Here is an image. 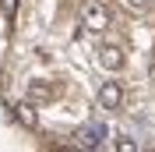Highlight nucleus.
I'll return each instance as SVG.
<instances>
[{
    "label": "nucleus",
    "mask_w": 155,
    "mask_h": 152,
    "mask_svg": "<svg viewBox=\"0 0 155 152\" xmlns=\"http://www.w3.org/2000/svg\"><path fill=\"white\" fill-rule=\"evenodd\" d=\"M81 25H85L88 32H106V25H109V11L102 7V4H85V11H81Z\"/></svg>",
    "instance_id": "nucleus-1"
},
{
    "label": "nucleus",
    "mask_w": 155,
    "mask_h": 152,
    "mask_svg": "<svg viewBox=\"0 0 155 152\" xmlns=\"http://www.w3.org/2000/svg\"><path fill=\"white\" fill-rule=\"evenodd\" d=\"M102 127H99V124H88V127H78V134H74V142L81 145V149H99V145H102Z\"/></svg>",
    "instance_id": "nucleus-2"
},
{
    "label": "nucleus",
    "mask_w": 155,
    "mask_h": 152,
    "mask_svg": "<svg viewBox=\"0 0 155 152\" xmlns=\"http://www.w3.org/2000/svg\"><path fill=\"white\" fill-rule=\"evenodd\" d=\"M99 64L106 67V71H120V67H124V50L113 46V43L99 46Z\"/></svg>",
    "instance_id": "nucleus-3"
},
{
    "label": "nucleus",
    "mask_w": 155,
    "mask_h": 152,
    "mask_svg": "<svg viewBox=\"0 0 155 152\" xmlns=\"http://www.w3.org/2000/svg\"><path fill=\"white\" fill-rule=\"evenodd\" d=\"M99 103H102V110H116V106L124 103V88L116 85V81H106V85L99 88Z\"/></svg>",
    "instance_id": "nucleus-4"
},
{
    "label": "nucleus",
    "mask_w": 155,
    "mask_h": 152,
    "mask_svg": "<svg viewBox=\"0 0 155 152\" xmlns=\"http://www.w3.org/2000/svg\"><path fill=\"white\" fill-rule=\"evenodd\" d=\"M28 103H49L53 99V88L46 85V81H28Z\"/></svg>",
    "instance_id": "nucleus-5"
},
{
    "label": "nucleus",
    "mask_w": 155,
    "mask_h": 152,
    "mask_svg": "<svg viewBox=\"0 0 155 152\" xmlns=\"http://www.w3.org/2000/svg\"><path fill=\"white\" fill-rule=\"evenodd\" d=\"M14 117H18L25 127H35V124H39V117H35V103H28V99L14 106Z\"/></svg>",
    "instance_id": "nucleus-6"
},
{
    "label": "nucleus",
    "mask_w": 155,
    "mask_h": 152,
    "mask_svg": "<svg viewBox=\"0 0 155 152\" xmlns=\"http://www.w3.org/2000/svg\"><path fill=\"white\" fill-rule=\"evenodd\" d=\"M116 149H120V152H134V149H137V142H130V138H120V142H116Z\"/></svg>",
    "instance_id": "nucleus-7"
},
{
    "label": "nucleus",
    "mask_w": 155,
    "mask_h": 152,
    "mask_svg": "<svg viewBox=\"0 0 155 152\" xmlns=\"http://www.w3.org/2000/svg\"><path fill=\"white\" fill-rule=\"evenodd\" d=\"M127 4H130L134 11H145V7H152V0H127Z\"/></svg>",
    "instance_id": "nucleus-8"
},
{
    "label": "nucleus",
    "mask_w": 155,
    "mask_h": 152,
    "mask_svg": "<svg viewBox=\"0 0 155 152\" xmlns=\"http://www.w3.org/2000/svg\"><path fill=\"white\" fill-rule=\"evenodd\" d=\"M4 4V14H14V7H18V0H0Z\"/></svg>",
    "instance_id": "nucleus-9"
}]
</instances>
